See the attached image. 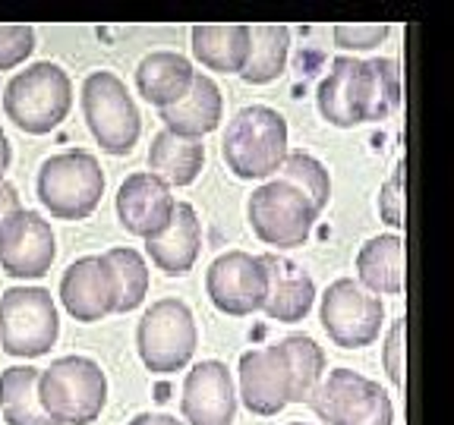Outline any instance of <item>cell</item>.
<instances>
[{"label": "cell", "instance_id": "cell-1", "mask_svg": "<svg viewBox=\"0 0 454 425\" xmlns=\"http://www.w3.org/2000/svg\"><path fill=\"white\" fill-rule=\"evenodd\" d=\"M316 104L322 117L340 129L388 120L401 104V70L388 57H334L332 70L319 82Z\"/></svg>", "mask_w": 454, "mask_h": 425}, {"label": "cell", "instance_id": "cell-2", "mask_svg": "<svg viewBox=\"0 0 454 425\" xmlns=\"http://www.w3.org/2000/svg\"><path fill=\"white\" fill-rule=\"evenodd\" d=\"M107 378L89 356H60L38 372V404L54 425H89L101 416Z\"/></svg>", "mask_w": 454, "mask_h": 425}, {"label": "cell", "instance_id": "cell-3", "mask_svg": "<svg viewBox=\"0 0 454 425\" xmlns=\"http://www.w3.org/2000/svg\"><path fill=\"white\" fill-rule=\"evenodd\" d=\"M221 158L240 180H265L278 174L287 158V120L275 107L249 104L227 123Z\"/></svg>", "mask_w": 454, "mask_h": 425}, {"label": "cell", "instance_id": "cell-4", "mask_svg": "<svg viewBox=\"0 0 454 425\" xmlns=\"http://www.w3.org/2000/svg\"><path fill=\"white\" fill-rule=\"evenodd\" d=\"M73 107V82L67 70H60L51 60L32 64L20 70L7 82L4 92V111L7 120H13L22 133L48 135L67 120Z\"/></svg>", "mask_w": 454, "mask_h": 425}, {"label": "cell", "instance_id": "cell-5", "mask_svg": "<svg viewBox=\"0 0 454 425\" xmlns=\"http://www.w3.org/2000/svg\"><path fill=\"white\" fill-rule=\"evenodd\" d=\"M105 196V174L95 155L76 149L48 158L38 170V198L57 220H85Z\"/></svg>", "mask_w": 454, "mask_h": 425}, {"label": "cell", "instance_id": "cell-6", "mask_svg": "<svg viewBox=\"0 0 454 425\" xmlns=\"http://www.w3.org/2000/svg\"><path fill=\"white\" fill-rule=\"evenodd\" d=\"M60 319L44 287H10L0 297V347L7 356L38 359L57 344Z\"/></svg>", "mask_w": 454, "mask_h": 425}, {"label": "cell", "instance_id": "cell-7", "mask_svg": "<svg viewBox=\"0 0 454 425\" xmlns=\"http://www.w3.org/2000/svg\"><path fill=\"white\" fill-rule=\"evenodd\" d=\"M199 344L196 319L184 299H158L136 328V347L152 375H174L192 359Z\"/></svg>", "mask_w": 454, "mask_h": 425}, {"label": "cell", "instance_id": "cell-8", "mask_svg": "<svg viewBox=\"0 0 454 425\" xmlns=\"http://www.w3.org/2000/svg\"><path fill=\"white\" fill-rule=\"evenodd\" d=\"M306 404L328 425H395L391 397L379 388V382L350 368L322 375Z\"/></svg>", "mask_w": 454, "mask_h": 425}, {"label": "cell", "instance_id": "cell-9", "mask_svg": "<svg viewBox=\"0 0 454 425\" xmlns=\"http://www.w3.org/2000/svg\"><path fill=\"white\" fill-rule=\"evenodd\" d=\"M82 113L95 142L107 155H129L139 142L142 117L129 98L127 85L111 70H98L82 82Z\"/></svg>", "mask_w": 454, "mask_h": 425}, {"label": "cell", "instance_id": "cell-10", "mask_svg": "<svg viewBox=\"0 0 454 425\" xmlns=\"http://www.w3.org/2000/svg\"><path fill=\"white\" fill-rule=\"evenodd\" d=\"M247 218L253 234L275 249H294L303 246L312 234V224L319 212L312 202L284 180H269L259 189H253L247 202Z\"/></svg>", "mask_w": 454, "mask_h": 425}, {"label": "cell", "instance_id": "cell-11", "mask_svg": "<svg viewBox=\"0 0 454 425\" xmlns=\"http://www.w3.org/2000/svg\"><path fill=\"white\" fill-rule=\"evenodd\" d=\"M319 319L334 347L360 350L379 340L385 325V305L379 297L363 290L354 277H340L322 293Z\"/></svg>", "mask_w": 454, "mask_h": 425}, {"label": "cell", "instance_id": "cell-12", "mask_svg": "<svg viewBox=\"0 0 454 425\" xmlns=\"http://www.w3.org/2000/svg\"><path fill=\"white\" fill-rule=\"evenodd\" d=\"M206 293L215 309L234 319H247L259 312L269 293V274H265L262 259L243 249L218 255L206 271Z\"/></svg>", "mask_w": 454, "mask_h": 425}, {"label": "cell", "instance_id": "cell-13", "mask_svg": "<svg viewBox=\"0 0 454 425\" xmlns=\"http://www.w3.org/2000/svg\"><path fill=\"white\" fill-rule=\"evenodd\" d=\"M57 259V240L51 224L38 212L22 208L4 230H0V271L16 281L42 277Z\"/></svg>", "mask_w": 454, "mask_h": 425}, {"label": "cell", "instance_id": "cell-14", "mask_svg": "<svg viewBox=\"0 0 454 425\" xmlns=\"http://www.w3.org/2000/svg\"><path fill=\"white\" fill-rule=\"evenodd\" d=\"M180 410L190 425H231L237 416L234 378L224 362L206 359L186 372Z\"/></svg>", "mask_w": 454, "mask_h": 425}, {"label": "cell", "instance_id": "cell-15", "mask_svg": "<svg viewBox=\"0 0 454 425\" xmlns=\"http://www.w3.org/2000/svg\"><path fill=\"white\" fill-rule=\"evenodd\" d=\"M60 303L82 325H92V321L111 315L117 305V283H114V271L107 268L105 255H85L64 271Z\"/></svg>", "mask_w": 454, "mask_h": 425}, {"label": "cell", "instance_id": "cell-16", "mask_svg": "<svg viewBox=\"0 0 454 425\" xmlns=\"http://www.w3.org/2000/svg\"><path fill=\"white\" fill-rule=\"evenodd\" d=\"M240 400L255 416H278L291 404V372L278 344L240 356Z\"/></svg>", "mask_w": 454, "mask_h": 425}, {"label": "cell", "instance_id": "cell-17", "mask_svg": "<svg viewBox=\"0 0 454 425\" xmlns=\"http://www.w3.org/2000/svg\"><path fill=\"white\" fill-rule=\"evenodd\" d=\"M177 198L170 196V186L161 183L155 174H133L117 189V218L123 230L142 240H152L170 224Z\"/></svg>", "mask_w": 454, "mask_h": 425}, {"label": "cell", "instance_id": "cell-18", "mask_svg": "<svg viewBox=\"0 0 454 425\" xmlns=\"http://www.w3.org/2000/svg\"><path fill=\"white\" fill-rule=\"evenodd\" d=\"M259 259H262L265 274H269V293H265L262 312L271 321H284V325L303 321L309 315L312 303H316L312 277L297 262L278 252H265Z\"/></svg>", "mask_w": 454, "mask_h": 425}, {"label": "cell", "instance_id": "cell-19", "mask_svg": "<svg viewBox=\"0 0 454 425\" xmlns=\"http://www.w3.org/2000/svg\"><path fill=\"white\" fill-rule=\"evenodd\" d=\"M199 249H202V224H199V214L190 202H177L170 224L158 236L145 240V252H149L152 265L170 277H184L196 265Z\"/></svg>", "mask_w": 454, "mask_h": 425}, {"label": "cell", "instance_id": "cell-20", "mask_svg": "<svg viewBox=\"0 0 454 425\" xmlns=\"http://www.w3.org/2000/svg\"><path fill=\"white\" fill-rule=\"evenodd\" d=\"M221 113H224L221 89L215 85L212 76L196 73V76H192L190 92H186L174 107L158 111V120L164 123L168 133L180 135V139H202V135H208V133L218 129Z\"/></svg>", "mask_w": 454, "mask_h": 425}, {"label": "cell", "instance_id": "cell-21", "mask_svg": "<svg viewBox=\"0 0 454 425\" xmlns=\"http://www.w3.org/2000/svg\"><path fill=\"white\" fill-rule=\"evenodd\" d=\"M192 64L177 50H152L139 60L136 66V89L149 104H155L158 111L174 107L192 85Z\"/></svg>", "mask_w": 454, "mask_h": 425}, {"label": "cell", "instance_id": "cell-22", "mask_svg": "<svg viewBox=\"0 0 454 425\" xmlns=\"http://www.w3.org/2000/svg\"><path fill=\"white\" fill-rule=\"evenodd\" d=\"M356 277L372 297H397L404 290V243L395 234L372 236L356 255Z\"/></svg>", "mask_w": 454, "mask_h": 425}, {"label": "cell", "instance_id": "cell-23", "mask_svg": "<svg viewBox=\"0 0 454 425\" xmlns=\"http://www.w3.org/2000/svg\"><path fill=\"white\" fill-rule=\"evenodd\" d=\"M192 54L206 70L215 73H240L249 57V26L231 22V26H192Z\"/></svg>", "mask_w": 454, "mask_h": 425}, {"label": "cell", "instance_id": "cell-24", "mask_svg": "<svg viewBox=\"0 0 454 425\" xmlns=\"http://www.w3.org/2000/svg\"><path fill=\"white\" fill-rule=\"evenodd\" d=\"M202 164H206V145L199 139H180L161 129L149 145V174H155L168 186L196 183Z\"/></svg>", "mask_w": 454, "mask_h": 425}, {"label": "cell", "instance_id": "cell-25", "mask_svg": "<svg viewBox=\"0 0 454 425\" xmlns=\"http://www.w3.org/2000/svg\"><path fill=\"white\" fill-rule=\"evenodd\" d=\"M291 54V28L278 22H259L249 26V57L247 66L240 70L243 82L249 85H269L287 66Z\"/></svg>", "mask_w": 454, "mask_h": 425}, {"label": "cell", "instance_id": "cell-26", "mask_svg": "<svg viewBox=\"0 0 454 425\" xmlns=\"http://www.w3.org/2000/svg\"><path fill=\"white\" fill-rule=\"evenodd\" d=\"M38 372L32 366H10L0 372V416L7 425H54L38 404Z\"/></svg>", "mask_w": 454, "mask_h": 425}, {"label": "cell", "instance_id": "cell-27", "mask_svg": "<svg viewBox=\"0 0 454 425\" xmlns=\"http://www.w3.org/2000/svg\"><path fill=\"white\" fill-rule=\"evenodd\" d=\"M278 347H281L287 372H291V404H306L325 375V350L306 334H291V337L278 340Z\"/></svg>", "mask_w": 454, "mask_h": 425}, {"label": "cell", "instance_id": "cell-28", "mask_svg": "<svg viewBox=\"0 0 454 425\" xmlns=\"http://www.w3.org/2000/svg\"><path fill=\"white\" fill-rule=\"evenodd\" d=\"M107 268L114 271V283H117V305L114 312H133L142 305V299L149 297V265L136 249L121 246L105 252Z\"/></svg>", "mask_w": 454, "mask_h": 425}, {"label": "cell", "instance_id": "cell-29", "mask_svg": "<svg viewBox=\"0 0 454 425\" xmlns=\"http://www.w3.org/2000/svg\"><path fill=\"white\" fill-rule=\"evenodd\" d=\"M275 180L297 186L319 214H322V208L328 205V198H332V177H328L325 164L316 161V158L306 155V151H287L284 164L278 167Z\"/></svg>", "mask_w": 454, "mask_h": 425}, {"label": "cell", "instance_id": "cell-30", "mask_svg": "<svg viewBox=\"0 0 454 425\" xmlns=\"http://www.w3.org/2000/svg\"><path fill=\"white\" fill-rule=\"evenodd\" d=\"M35 50V28L26 22H0V70H16Z\"/></svg>", "mask_w": 454, "mask_h": 425}, {"label": "cell", "instance_id": "cell-31", "mask_svg": "<svg viewBox=\"0 0 454 425\" xmlns=\"http://www.w3.org/2000/svg\"><path fill=\"white\" fill-rule=\"evenodd\" d=\"M388 22H338L332 28L334 44L340 50H372L388 38Z\"/></svg>", "mask_w": 454, "mask_h": 425}, {"label": "cell", "instance_id": "cell-32", "mask_svg": "<svg viewBox=\"0 0 454 425\" xmlns=\"http://www.w3.org/2000/svg\"><path fill=\"white\" fill-rule=\"evenodd\" d=\"M379 214L388 227L404 224V164H397L395 174L379 189Z\"/></svg>", "mask_w": 454, "mask_h": 425}, {"label": "cell", "instance_id": "cell-33", "mask_svg": "<svg viewBox=\"0 0 454 425\" xmlns=\"http://www.w3.org/2000/svg\"><path fill=\"white\" fill-rule=\"evenodd\" d=\"M401 353H404V319L391 321L388 337H385V353H382L385 372H388L395 388H404V359H401Z\"/></svg>", "mask_w": 454, "mask_h": 425}, {"label": "cell", "instance_id": "cell-34", "mask_svg": "<svg viewBox=\"0 0 454 425\" xmlns=\"http://www.w3.org/2000/svg\"><path fill=\"white\" fill-rule=\"evenodd\" d=\"M22 212V202H20V192H16L13 183L7 180H0V230Z\"/></svg>", "mask_w": 454, "mask_h": 425}, {"label": "cell", "instance_id": "cell-35", "mask_svg": "<svg viewBox=\"0 0 454 425\" xmlns=\"http://www.w3.org/2000/svg\"><path fill=\"white\" fill-rule=\"evenodd\" d=\"M129 425H184V422H177L174 416H164V413H142Z\"/></svg>", "mask_w": 454, "mask_h": 425}, {"label": "cell", "instance_id": "cell-36", "mask_svg": "<svg viewBox=\"0 0 454 425\" xmlns=\"http://www.w3.org/2000/svg\"><path fill=\"white\" fill-rule=\"evenodd\" d=\"M10 142H7V133L0 129V180H4V174H7V167H10Z\"/></svg>", "mask_w": 454, "mask_h": 425}, {"label": "cell", "instance_id": "cell-37", "mask_svg": "<svg viewBox=\"0 0 454 425\" xmlns=\"http://www.w3.org/2000/svg\"><path fill=\"white\" fill-rule=\"evenodd\" d=\"M287 425H309V422H287Z\"/></svg>", "mask_w": 454, "mask_h": 425}]
</instances>
